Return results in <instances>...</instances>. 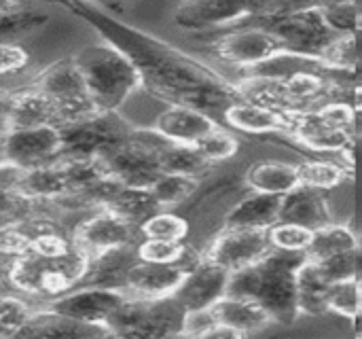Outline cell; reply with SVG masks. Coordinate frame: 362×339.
I'll return each mask as SVG.
<instances>
[{
	"instance_id": "cell-1",
	"label": "cell",
	"mask_w": 362,
	"mask_h": 339,
	"mask_svg": "<svg viewBox=\"0 0 362 339\" xmlns=\"http://www.w3.org/2000/svg\"><path fill=\"white\" fill-rule=\"evenodd\" d=\"M62 4H68L85 21L102 30L106 40L119 47L136 64L142 76V87L155 98L168 104L193 106L204 113L225 110L233 102L244 100L238 83L227 81L221 72L172 45L112 21L106 13L85 4L83 0H62Z\"/></svg>"
},
{
	"instance_id": "cell-2",
	"label": "cell",
	"mask_w": 362,
	"mask_h": 339,
	"mask_svg": "<svg viewBox=\"0 0 362 339\" xmlns=\"http://www.w3.org/2000/svg\"><path fill=\"white\" fill-rule=\"evenodd\" d=\"M305 259L308 253L272 248L261 261L231 274L227 295L252 299L269 312L274 323L293 325L301 314L297 272Z\"/></svg>"
},
{
	"instance_id": "cell-3",
	"label": "cell",
	"mask_w": 362,
	"mask_h": 339,
	"mask_svg": "<svg viewBox=\"0 0 362 339\" xmlns=\"http://www.w3.org/2000/svg\"><path fill=\"white\" fill-rule=\"evenodd\" d=\"M89 265L91 257L78 248L76 242L59 253H40L28 248L11 259L6 278L17 291L51 301L81 287Z\"/></svg>"
},
{
	"instance_id": "cell-4",
	"label": "cell",
	"mask_w": 362,
	"mask_h": 339,
	"mask_svg": "<svg viewBox=\"0 0 362 339\" xmlns=\"http://www.w3.org/2000/svg\"><path fill=\"white\" fill-rule=\"evenodd\" d=\"M74 62L98 110H119V106L142 87L136 64L108 40L83 47L74 55Z\"/></svg>"
},
{
	"instance_id": "cell-5",
	"label": "cell",
	"mask_w": 362,
	"mask_h": 339,
	"mask_svg": "<svg viewBox=\"0 0 362 339\" xmlns=\"http://www.w3.org/2000/svg\"><path fill=\"white\" fill-rule=\"evenodd\" d=\"M187 308L174 297L144 299L127 297V301L106 321L112 338H176L182 335Z\"/></svg>"
},
{
	"instance_id": "cell-6",
	"label": "cell",
	"mask_w": 362,
	"mask_h": 339,
	"mask_svg": "<svg viewBox=\"0 0 362 339\" xmlns=\"http://www.w3.org/2000/svg\"><path fill=\"white\" fill-rule=\"evenodd\" d=\"M57 127L62 134L59 159L104 157L129 140L134 132V125H129L117 110H95L78 121Z\"/></svg>"
},
{
	"instance_id": "cell-7",
	"label": "cell",
	"mask_w": 362,
	"mask_h": 339,
	"mask_svg": "<svg viewBox=\"0 0 362 339\" xmlns=\"http://www.w3.org/2000/svg\"><path fill=\"white\" fill-rule=\"evenodd\" d=\"M259 23L278 36V40L284 45L288 57L310 59V62H318V64H320V57L327 51V47L337 36L329 28L320 4H310V6H301V8L276 13V15L261 19Z\"/></svg>"
},
{
	"instance_id": "cell-8",
	"label": "cell",
	"mask_w": 362,
	"mask_h": 339,
	"mask_svg": "<svg viewBox=\"0 0 362 339\" xmlns=\"http://www.w3.org/2000/svg\"><path fill=\"white\" fill-rule=\"evenodd\" d=\"M170 144L155 127H134L129 140L100 157L106 172L127 187H151L161 170V151Z\"/></svg>"
},
{
	"instance_id": "cell-9",
	"label": "cell",
	"mask_w": 362,
	"mask_h": 339,
	"mask_svg": "<svg viewBox=\"0 0 362 339\" xmlns=\"http://www.w3.org/2000/svg\"><path fill=\"white\" fill-rule=\"evenodd\" d=\"M284 11L282 0H182L174 11V23L180 30L206 32L244 19L261 21Z\"/></svg>"
},
{
	"instance_id": "cell-10",
	"label": "cell",
	"mask_w": 362,
	"mask_h": 339,
	"mask_svg": "<svg viewBox=\"0 0 362 339\" xmlns=\"http://www.w3.org/2000/svg\"><path fill=\"white\" fill-rule=\"evenodd\" d=\"M34 87L40 89L53 102L55 115H57L55 125L78 121L98 110L87 93L83 74H81L74 57L59 59V62L47 66L36 76Z\"/></svg>"
},
{
	"instance_id": "cell-11",
	"label": "cell",
	"mask_w": 362,
	"mask_h": 339,
	"mask_svg": "<svg viewBox=\"0 0 362 339\" xmlns=\"http://www.w3.org/2000/svg\"><path fill=\"white\" fill-rule=\"evenodd\" d=\"M210 51L225 64L238 68H259L267 62L288 57L284 45L265 25H244L221 34L210 42Z\"/></svg>"
},
{
	"instance_id": "cell-12",
	"label": "cell",
	"mask_w": 362,
	"mask_h": 339,
	"mask_svg": "<svg viewBox=\"0 0 362 339\" xmlns=\"http://www.w3.org/2000/svg\"><path fill=\"white\" fill-rule=\"evenodd\" d=\"M72 238L78 248H83L91 259L127 244H138L142 234L140 227L125 221L108 208H95V212L81 221L72 229Z\"/></svg>"
},
{
	"instance_id": "cell-13",
	"label": "cell",
	"mask_w": 362,
	"mask_h": 339,
	"mask_svg": "<svg viewBox=\"0 0 362 339\" xmlns=\"http://www.w3.org/2000/svg\"><path fill=\"white\" fill-rule=\"evenodd\" d=\"M2 142H4L6 161L23 170L53 163L59 159V151H62V134L59 127L53 123L8 130Z\"/></svg>"
},
{
	"instance_id": "cell-14",
	"label": "cell",
	"mask_w": 362,
	"mask_h": 339,
	"mask_svg": "<svg viewBox=\"0 0 362 339\" xmlns=\"http://www.w3.org/2000/svg\"><path fill=\"white\" fill-rule=\"evenodd\" d=\"M269 251H272V244H269L265 229L223 227V231L216 234V238L212 240V244L208 246L204 255L233 274L238 270H244L261 261Z\"/></svg>"
},
{
	"instance_id": "cell-15",
	"label": "cell",
	"mask_w": 362,
	"mask_h": 339,
	"mask_svg": "<svg viewBox=\"0 0 362 339\" xmlns=\"http://www.w3.org/2000/svg\"><path fill=\"white\" fill-rule=\"evenodd\" d=\"M129 293L123 289L76 287L66 295L51 299L49 308L83 323L106 325V321L127 301Z\"/></svg>"
},
{
	"instance_id": "cell-16",
	"label": "cell",
	"mask_w": 362,
	"mask_h": 339,
	"mask_svg": "<svg viewBox=\"0 0 362 339\" xmlns=\"http://www.w3.org/2000/svg\"><path fill=\"white\" fill-rule=\"evenodd\" d=\"M231 272L221 268L218 263L210 261L206 255L191 272H187L182 285L174 293V297L187 310H206L212 308L218 299L227 295Z\"/></svg>"
},
{
	"instance_id": "cell-17",
	"label": "cell",
	"mask_w": 362,
	"mask_h": 339,
	"mask_svg": "<svg viewBox=\"0 0 362 339\" xmlns=\"http://www.w3.org/2000/svg\"><path fill=\"white\" fill-rule=\"evenodd\" d=\"M293 113L295 110H280L265 104L240 100L233 102L223 110L227 125L244 134H284L291 136L293 130Z\"/></svg>"
},
{
	"instance_id": "cell-18",
	"label": "cell",
	"mask_w": 362,
	"mask_h": 339,
	"mask_svg": "<svg viewBox=\"0 0 362 339\" xmlns=\"http://www.w3.org/2000/svg\"><path fill=\"white\" fill-rule=\"evenodd\" d=\"M354 132L331 127L316 108L295 110L293 113V130L291 138L305 144L312 151L322 153H346L354 149Z\"/></svg>"
},
{
	"instance_id": "cell-19",
	"label": "cell",
	"mask_w": 362,
	"mask_h": 339,
	"mask_svg": "<svg viewBox=\"0 0 362 339\" xmlns=\"http://www.w3.org/2000/svg\"><path fill=\"white\" fill-rule=\"evenodd\" d=\"M17 338L34 339H91V338H112L110 329L106 325L98 323H83L76 318H70L55 310H38L32 312L28 323L19 329Z\"/></svg>"
},
{
	"instance_id": "cell-20",
	"label": "cell",
	"mask_w": 362,
	"mask_h": 339,
	"mask_svg": "<svg viewBox=\"0 0 362 339\" xmlns=\"http://www.w3.org/2000/svg\"><path fill=\"white\" fill-rule=\"evenodd\" d=\"M187 272H182L178 265L172 263H151L138 259L127 274L125 291L132 297H144V299H159L170 297L178 291L182 285Z\"/></svg>"
},
{
	"instance_id": "cell-21",
	"label": "cell",
	"mask_w": 362,
	"mask_h": 339,
	"mask_svg": "<svg viewBox=\"0 0 362 339\" xmlns=\"http://www.w3.org/2000/svg\"><path fill=\"white\" fill-rule=\"evenodd\" d=\"M216 127L218 123L212 119L210 113L182 104H170L155 121V130L170 142L178 144H197Z\"/></svg>"
},
{
	"instance_id": "cell-22",
	"label": "cell",
	"mask_w": 362,
	"mask_h": 339,
	"mask_svg": "<svg viewBox=\"0 0 362 339\" xmlns=\"http://www.w3.org/2000/svg\"><path fill=\"white\" fill-rule=\"evenodd\" d=\"M280 221L303 225L312 231L333 223L329 204L322 195V191L299 185L286 195H282V208H280Z\"/></svg>"
},
{
	"instance_id": "cell-23",
	"label": "cell",
	"mask_w": 362,
	"mask_h": 339,
	"mask_svg": "<svg viewBox=\"0 0 362 339\" xmlns=\"http://www.w3.org/2000/svg\"><path fill=\"white\" fill-rule=\"evenodd\" d=\"M136 261H138L136 244L106 251L91 259L89 272L83 278L81 287H102V289H123L125 291L129 268Z\"/></svg>"
},
{
	"instance_id": "cell-24",
	"label": "cell",
	"mask_w": 362,
	"mask_h": 339,
	"mask_svg": "<svg viewBox=\"0 0 362 339\" xmlns=\"http://www.w3.org/2000/svg\"><path fill=\"white\" fill-rule=\"evenodd\" d=\"M212 312L221 325L238 331L242 338L252 335V333L263 331L269 325H274V318L269 316V312L263 306H259L252 299H244V297H235V295H225L223 299H218L212 306Z\"/></svg>"
},
{
	"instance_id": "cell-25",
	"label": "cell",
	"mask_w": 362,
	"mask_h": 339,
	"mask_svg": "<svg viewBox=\"0 0 362 339\" xmlns=\"http://www.w3.org/2000/svg\"><path fill=\"white\" fill-rule=\"evenodd\" d=\"M282 195L259 193L252 191L244 200H240L225 217V227L238 229H269L280 221Z\"/></svg>"
},
{
	"instance_id": "cell-26",
	"label": "cell",
	"mask_w": 362,
	"mask_h": 339,
	"mask_svg": "<svg viewBox=\"0 0 362 339\" xmlns=\"http://www.w3.org/2000/svg\"><path fill=\"white\" fill-rule=\"evenodd\" d=\"M17 191L23 193L25 197L34 200L36 204H51L53 206L59 197L70 193V183H68V176H66L62 161L57 159L53 163L25 170Z\"/></svg>"
},
{
	"instance_id": "cell-27",
	"label": "cell",
	"mask_w": 362,
	"mask_h": 339,
	"mask_svg": "<svg viewBox=\"0 0 362 339\" xmlns=\"http://www.w3.org/2000/svg\"><path fill=\"white\" fill-rule=\"evenodd\" d=\"M244 183L250 191L259 193H272V195H286L295 187L301 185L299 178V166L276 161V159H263L252 163L246 170Z\"/></svg>"
},
{
	"instance_id": "cell-28",
	"label": "cell",
	"mask_w": 362,
	"mask_h": 339,
	"mask_svg": "<svg viewBox=\"0 0 362 339\" xmlns=\"http://www.w3.org/2000/svg\"><path fill=\"white\" fill-rule=\"evenodd\" d=\"M11 130L17 127H36V125H49L57 123L55 106L53 102L34 85L25 91L13 93V106L8 115Z\"/></svg>"
},
{
	"instance_id": "cell-29",
	"label": "cell",
	"mask_w": 362,
	"mask_h": 339,
	"mask_svg": "<svg viewBox=\"0 0 362 339\" xmlns=\"http://www.w3.org/2000/svg\"><path fill=\"white\" fill-rule=\"evenodd\" d=\"M104 208L117 212L119 217L134 223L136 227H140L155 212L163 210L155 200L151 187H127V185H123Z\"/></svg>"
},
{
	"instance_id": "cell-30",
	"label": "cell",
	"mask_w": 362,
	"mask_h": 339,
	"mask_svg": "<svg viewBox=\"0 0 362 339\" xmlns=\"http://www.w3.org/2000/svg\"><path fill=\"white\" fill-rule=\"evenodd\" d=\"M297 289H299V310L301 314H325L329 312L327 297L331 282L322 276L320 265L312 259H305V263L297 272Z\"/></svg>"
},
{
	"instance_id": "cell-31",
	"label": "cell",
	"mask_w": 362,
	"mask_h": 339,
	"mask_svg": "<svg viewBox=\"0 0 362 339\" xmlns=\"http://www.w3.org/2000/svg\"><path fill=\"white\" fill-rule=\"evenodd\" d=\"M361 238L348 227L339 223H329L314 231L312 244L308 248V259L312 261H325L329 257H335L346 251L358 248Z\"/></svg>"
},
{
	"instance_id": "cell-32",
	"label": "cell",
	"mask_w": 362,
	"mask_h": 339,
	"mask_svg": "<svg viewBox=\"0 0 362 339\" xmlns=\"http://www.w3.org/2000/svg\"><path fill=\"white\" fill-rule=\"evenodd\" d=\"M210 168H212V163L202 155V151L195 144L170 142L161 151V170L163 172H174V174H185V176L199 178Z\"/></svg>"
},
{
	"instance_id": "cell-33",
	"label": "cell",
	"mask_w": 362,
	"mask_h": 339,
	"mask_svg": "<svg viewBox=\"0 0 362 339\" xmlns=\"http://www.w3.org/2000/svg\"><path fill=\"white\" fill-rule=\"evenodd\" d=\"M199 187V178L195 176H185V174H174V172H161L155 183L151 185V191L159 206L163 210L174 208L189 200Z\"/></svg>"
},
{
	"instance_id": "cell-34",
	"label": "cell",
	"mask_w": 362,
	"mask_h": 339,
	"mask_svg": "<svg viewBox=\"0 0 362 339\" xmlns=\"http://www.w3.org/2000/svg\"><path fill=\"white\" fill-rule=\"evenodd\" d=\"M189 229H191L189 221L170 210H159L140 225L142 238H157V240H170V242H185V238L189 236Z\"/></svg>"
},
{
	"instance_id": "cell-35",
	"label": "cell",
	"mask_w": 362,
	"mask_h": 339,
	"mask_svg": "<svg viewBox=\"0 0 362 339\" xmlns=\"http://www.w3.org/2000/svg\"><path fill=\"white\" fill-rule=\"evenodd\" d=\"M49 21L47 13L38 8H25L17 6L13 11L0 13V42H8V38L25 36L38 28H42Z\"/></svg>"
},
{
	"instance_id": "cell-36",
	"label": "cell",
	"mask_w": 362,
	"mask_h": 339,
	"mask_svg": "<svg viewBox=\"0 0 362 339\" xmlns=\"http://www.w3.org/2000/svg\"><path fill=\"white\" fill-rule=\"evenodd\" d=\"M299 178H301V185L314 187L318 191H331L346 180V168H341L339 163L320 161V159L303 161L299 163Z\"/></svg>"
},
{
	"instance_id": "cell-37",
	"label": "cell",
	"mask_w": 362,
	"mask_h": 339,
	"mask_svg": "<svg viewBox=\"0 0 362 339\" xmlns=\"http://www.w3.org/2000/svg\"><path fill=\"white\" fill-rule=\"evenodd\" d=\"M267 238L272 248L276 251H288V253H308L314 231L297 225V223H288V221H278L267 229Z\"/></svg>"
},
{
	"instance_id": "cell-38",
	"label": "cell",
	"mask_w": 362,
	"mask_h": 339,
	"mask_svg": "<svg viewBox=\"0 0 362 339\" xmlns=\"http://www.w3.org/2000/svg\"><path fill=\"white\" fill-rule=\"evenodd\" d=\"M327 306H329V312H335L344 318L354 321L361 310V280L352 278V280H341V282L331 285Z\"/></svg>"
},
{
	"instance_id": "cell-39",
	"label": "cell",
	"mask_w": 362,
	"mask_h": 339,
	"mask_svg": "<svg viewBox=\"0 0 362 339\" xmlns=\"http://www.w3.org/2000/svg\"><path fill=\"white\" fill-rule=\"evenodd\" d=\"M322 15L329 23V28L337 34H354L356 28L361 25L362 15L358 13L354 0H333V2H322L320 4Z\"/></svg>"
},
{
	"instance_id": "cell-40",
	"label": "cell",
	"mask_w": 362,
	"mask_h": 339,
	"mask_svg": "<svg viewBox=\"0 0 362 339\" xmlns=\"http://www.w3.org/2000/svg\"><path fill=\"white\" fill-rule=\"evenodd\" d=\"M195 146L214 166V163H221V161H227V159L235 157L238 151H240V140L231 132H227L223 127H216L208 136H204Z\"/></svg>"
},
{
	"instance_id": "cell-41",
	"label": "cell",
	"mask_w": 362,
	"mask_h": 339,
	"mask_svg": "<svg viewBox=\"0 0 362 339\" xmlns=\"http://www.w3.org/2000/svg\"><path fill=\"white\" fill-rule=\"evenodd\" d=\"M320 265V272L322 276L335 285V282H341V280H352V278H362V268H361V255H358V248L354 251H346V253H339L335 257H329L325 261H316Z\"/></svg>"
},
{
	"instance_id": "cell-42",
	"label": "cell",
	"mask_w": 362,
	"mask_h": 339,
	"mask_svg": "<svg viewBox=\"0 0 362 339\" xmlns=\"http://www.w3.org/2000/svg\"><path fill=\"white\" fill-rule=\"evenodd\" d=\"M138 259L151 261V263H172L178 265L182 259L187 244L185 242H170V240H157V238H140L136 244Z\"/></svg>"
},
{
	"instance_id": "cell-43",
	"label": "cell",
	"mask_w": 362,
	"mask_h": 339,
	"mask_svg": "<svg viewBox=\"0 0 362 339\" xmlns=\"http://www.w3.org/2000/svg\"><path fill=\"white\" fill-rule=\"evenodd\" d=\"M38 206L40 204L25 197L23 193L0 187V227L21 223L25 219H30L38 210Z\"/></svg>"
},
{
	"instance_id": "cell-44",
	"label": "cell",
	"mask_w": 362,
	"mask_h": 339,
	"mask_svg": "<svg viewBox=\"0 0 362 339\" xmlns=\"http://www.w3.org/2000/svg\"><path fill=\"white\" fill-rule=\"evenodd\" d=\"M32 308L11 295H0V338H17L19 329L32 316Z\"/></svg>"
},
{
	"instance_id": "cell-45",
	"label": "cell",
	"mask_w": 362,
	"mask_h": 339,
	"mask_svg": "<svg viewBox=\"0 0 362 339\" xmlns=\"http://www.w3.org/2000/svg\"><path fill=\"white\" fill-rule=\"evenodd\" d=\"M32 240H34V234L25 221L0 227V257L11 261L13 257L25 253L30 248Z\"/></svg>"
},
{
	"instance_id": "cell-46",
	"label": "cell",
	"mask_w": 362,
	"mask_h": 339,
	"mask_svg": "<svg viewBox=\"0 0 362 339\" xmlns=\"http://www.w3.org/2000/svg\"><path fill=\"white\" fill-rule=\"evenodd\" d=\"M316 110H318V115H320L331 127L346 130V132H354V127H356V110H354L352 104L346 102V100H339V98L327 100V102H322ZM354 134H356V132H354Z\"/></svg>"
},
{
	"instance_id": "cell-47",
	"label": "cell",
	"mask_w": 362,
	"mask_h": 339,
	"mask_svg": "<svg viewBox=\"0 0 362 339\" xmlns=\"http://www.w3.org/2000/svg\"><path fill=\"white\" fill-rule=\"evenodd\" d=\"M218 325L212 308L206 310H187L185 323H182V335L189 338H210L214 327Z\"/></svg>"
},
{
	"instance_id": "cell-48",
	"label": "cell",
	"mask_w": 362,
	"mask_h": 339,
	"mask_svg": "<svg viewBox=\"0 0 362 339\" xmlns=\"http://www.w3.org/2000/svg\"><path fill=\"white\" fill-rule=\"evenodd\" d=\"M30 62V55L25 49L13 42H0V76L17 74L21 72Z\"/></svg>"
},
{
	"instance_id": "cell-49",
	"label": "cell",
	"mask_w": 362,
	"mask_h": 339,
	"mask_svg": "<svg viewBox=\"0 0 362 339\" xmlns=\"http://www.w3.org/2000/svg\"><path fill=\"white\" fill-rule=\"evenodd\" d=\"M11 106H13V93L0 91V119H6L8 121Z\"/></svg>"
},
{
	"instance_id": "cell-50",
	"label": "cell",
	"mask_w": 362,
	"mask_h": 339,
	"mask_svg": "<svg viewBox=\"0 0 362 339\" xmlns=\"http://www.w3.org/2000/svg\"><path fill=\"white\" fill-rule=\"evenodd\" d=\"M85 2L100 4V6H106L110 11H121V0H85Z\"/></svg>"
},
{
	"instance_id": "cell-51",
	"label": "cell",
	"mask_w": 362,
	"mask_h": 339,
	"mask_svg": "<svg viewBox=\"0 0 362 339\" xmlns=\"http://www.w3.org/2000/svg\"><path fill=\"white\" fill-rule=\"evenodd\" d=\"M354 42H356V51H358V59H361V76L358 79H362V21L354 32Z\"/></svg>"
},
{
	"instance_id": "cell-52",
	"label": "cell",
	"mask_w": 362,
	"mask_h": 339,
	"mask_svg": "<svg viewBox=\"0 0 362 339\" xmlns=\"http://www.w3.org/2000/svg\"><path fill=\"white\" fill-rule=\"evenodd\" d=\"M352 325H354V333L362 338V278H361V310H358V314H356V318L352 321Z\"/></svg>"
},
{
	"instance_id": "cell-53",
	"label": "cell",
	"mask_w": 362,
	"mask_h": 339,
	"mask_svg": "<svg viewBox=\"0 0 362 339\" xmlns=\"http://www.w3.org/2000/svg\"><path fill=\"white\" fill-rule=\"evenodd\" d=\"M17 6H21L19 0H0V13L13 11V8H17Z\"/></svg>"
},
{
	"instance_id": "cell-54",
	"label": "cell",
	"mask_w": 362,
	"mask_h": 339,
	"mask_svg": "<svg viewBox=\"0 0 362 339\" xmlns=\"http://www.w3.org/2000/svg\"><path fill=\"white\" fill-rule=\"evenodd\" d=\"M8 259H4V257H0V282H2V278H6V272H8Z\"/></svg>"
},
{
	"instance_id": "cell-55",
	"label": "cell",
	"mask_w": 362,
	"mask_h": 339,
	"mask_svg": "<svg viewBox=\"0 0 362 339\" xmlns=\"http://www.w3.org/2000/svg\"><path fill=\"white\" fill-rule=\"evenodd\" d=\"M8 130H11V123L6 119H0V140L8 134Z\"/></svg>"
},
{
	"instance_id": "cell-56",
	"label": "cell",
	"mask_w": 362,
	"mask_h": 339,
	"mask_svg": "<svg viewBox=\"0 0 362 339\" xmlns=\"http://www.w3.org/2000/svg\"><path fill=\"white\" fill-rule=\"evenodd\" d=\"M354 132H356V136H362V115L356 117V127H354Z\"/></svg>"
},
{
	"instance_id": "cell-57",
	"label": "cell",
	"mask_w": 362,
	"mask_h": 339,
	"mask_svg": "<svg viewBox=\"0 0 362 339\" xmlns=\"http://www.w3.org/2000/svg\"><path fill=\"white\" fill-rule=\"evenodd\" d=\"M6 161V153H4V142L0 140V163H4Z\"/></svg>"
},
{
	"instance_id": "cell-58",
	"label": "cell",
	"mask_w": 362,
	"mask_h": 339,
	"mask_svg": "<svg viewBox=\"0 0 362 339\" xmlns=\"http://www.w3.org/2000/svg\"><path fill=\"white\" fill-rule=\"evenodd\" d=\"M354 4H356V8H358V13L362 15V0H354Z\"/></svg>"
},
{
	"instance_id": "cell-59",
	"label": "cell",
	"mask_w": 362,
	"mask_h": 339,
	"mask_svg": "<svg viewBox=\"0 0 362 339\" xmlns=\"http://www.w3.org/2000/svg\"><path fill=\"white\" fill-rule=\"evenodd\" d=\"M361 238V244H358V255H361V268H362V236H358Z\"/></svg>"
}]
</instances>
